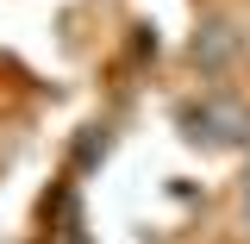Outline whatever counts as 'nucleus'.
<instances>
[{
	"label": "nucleus",
	"mask_w": 250,
	"mask_h": 244,
	"mask_svg": "<svg viewBox=\"0 0 250 244\" xmlns=\"http://www.w3.org/2000/svg\"><path fill=\"white\" fill-rule=\"evenodd\" d=\"M188 138H207V144H250V113L238 100H200L182 113Z\"/></svg>",
	"instance_id": "1"
},
{
	"label": "nucleus",
	"mask_w": 250,
	"mask_h": 244,
	"mask_svg": "<svg viewBox=\"0 0 250 244\" xmlns=\"http://www.w3.org/2000/svg\"><path fill=\"white\" fill-rule=\"evenodd\" d=\"M238 50V38H231V25H207L200 38H194V63L200 69H219V63Z\"/></svg>",
	"instance_id": "2"
},
{
	"label": "nucleus",
	"mask_w": 250,
	"mask_h": 244,
	"mask_svg": "<svg viewBox=\"0 0 250 244\" xmlns=\"http://www.w3.org/2000/svg\"><path fill=\"white\" fill-rule=\"evenodd\" d=\"M244 225H250V182H244Z\"/></svg>",
	"instance_id": "3"
}]
</instances>
